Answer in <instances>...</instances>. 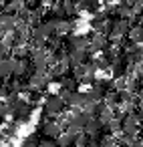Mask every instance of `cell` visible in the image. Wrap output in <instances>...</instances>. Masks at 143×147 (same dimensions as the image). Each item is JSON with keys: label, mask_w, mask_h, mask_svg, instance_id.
Masks as SVG:
<instances>
[{"label": "cell", "mask_w": 143, "mask_h": 147, "mask_svg": "<svg viewBox=\"0 0 143 147\" xmlns=\"http://www.w3.org/2000/svg\"><path fill=\"white\" fill-rule=\"evenodd\" d=\"M107 47V38L103 36V34H99V32H95L93 34V38H91V47H89V51L87 53H97V51H101V49H105Z\"/></svg>", "instance_id": "obj_4"}, {"label": "cell", "mask_w": 143, "mask_h": 147, "mask_svg": "<svg viewBox=\"0 0 143 147\" xmlns=\"http://www.w3.org/2000/svg\"><path fill=\"white\" fill-rule=\"evenodd\" d=\"M26 67H28L26 61H18V59H16V63H14V75H16V77L24 75V73H26Z\"/></svg>", "instance_id": "obj_12"}, {"label": "cell", "mask_w": 143, "mask_h": 147, "mask_svg": "<svg viewBox=\"0 0 143 147\" xmlns=\"http://www.w3.org/2000/svg\"><path fill=\"white\" fill-rule=\"evenodd\" d=\"M141 2H143V0H141Z\"/></svg>", "instance_id": "obj_20"}, {"label": "cell", "mask_w": 143, "mask_h": 147, "mask_svg": "<svg viewBox=\"0 0 143 147\" xmlns=\"http://www.w3.org/2000/svg\"><path fill=\"white\" fill-rule=\"evenodd\" d=\"M75 147H85V145H75Z\"/></svg>", "instance_id": "obj_19"}, {"label": "cell", "mask_w": 143, "mask_h": 147, "mask_svg": "<svg viewBox=\"0 0 143 147\" xmlns=\"http://www.w3.org/2000/svg\"><path fill=\"white\" fill-rule=\"evenodd\" d=\"M0 26H2V34H10L16 32L14 28L18 26V18L12 14H2V20H0Z\"/></svg>", "instance_id": "obj_2"}, {"label": "cell", "mask_w": 143, "mask_h": 147, "mask_svg": "<svg viewBox=\"0 0 143 147\" xmlns=\"http://www.w3.org/2000/svg\"><path fill=\"white\" fill-rule=\"evenodd\" d=\"M129 38H131V42H133V45L143 42V26H133V28H131V32H129Z\"/></svg>", "instance_id": "obj_10"}, {"label": "cell", "mask_w": 143, "mask_h": 147, "mask_svg": "<svg viewBox=\"0 0 143 147\" xmlns=\"http://www.w3.org/2000/svg\"><path fill=\"white\" fill-rule=\"evenodd\" d=\"M137 73H139V77L143 79V63H139V67H137Z\"/></svg>", "instance_id": "obj_17"}, {"label": "cell", "mask_w": 143, "mask_h": 147, "mask_svg": "<svg viewBox=\"0 0 143 147\" xmlns=\"http://www.w3.org/2000/svg\"><path fill=\"white\" fill-rule=\"evenodd\" d=\"M4 133H6V135L10 137V135H14V133H16V127H14V125H6V129H4Z\"/></svg>", "instance_id": "obj_14"}, {"label": "cell", "mask_w": 143, "mask_h": 147, "mask_svg": "<svg viewBox=\"0 0 143 147\" xmlns=\"http://www.w3.org/2000/svg\"><path fill=\"white\" fill-rule=\"evenodd\" d=\"M42 4H47V6H55V4H57V0H42Z\"/></svg>", "instance_id": "obj_16"}, {"label": "cell", "mask_w": 143, "mask_h": 147, "mask_svg": "<svg viewBox=\"0 0 143 147\" xmlns=\"http://www.w3.org/2000/svg\"><path fill=\"white\" fill-rule=\"evenodd\" d=\"M42 133L47 137H61V125L59 123H45L42 125Z\"/></svg>", "instance_id": "obj_9"}, {"label": "cell", "mask_w": 143, "mask_h": 147, "mask_svg": "<svg viewBox=\"0 0 143 147\" xmlns=\"http://www.w3.org/2000/svg\"><path fill=\"white\" fill-rule=\"evenodd\" d=\"M63 107H65V101L61 95H49L45 99V111L49 115H61L63 113Z\"/></svg>", "instance_id": "obj_1"}, {"label": "cell", "mask_w": 143, "mask_h": 147, "mask_svg": "<svg viewBox=\"0 0 143 147\" xmlns=\"http://www.w3.org/2000/svg\"><path fill=\"white\" fill-rule=\"evenodd\" d=\"M51 79H49V75L47 73H36L34 71V75L30 77V81H28V85L32 87V89H40V87H47V83H49Z\"/></svg>", "instance_id": "obj_5"}, {"label": "cell", "mask_w": 143, "mask_h": 147, "mask_svg": "<svg viewBox=\"0 0 143 147\" xmlns=\"http://www.w3.org/2000/svg\"><path fill=\"white\" fill-rule=\"evenodd\" d=\"M113 119H115V113H113V109H107V107H105V109L101 111V115H99V121L103 123V127L109 125Z\"/></svg>", "instance_id": "obj_11"}, {"label": "cell", "mask_w": 143, "mask_h": 147, "mask_svg": "<svg viewBox=\"0 0 143 147\" xmlns=\"http://www.w3.org/2000/svg\"><path fill=\"white\" fill-rule=\"evenodd\" d=\"M40 147H61L59 143H55V141H42L40 143Z\"/></svg>", "instance_id": "obj_15"}, {"label": "cell", "mask_w": 143, "mask_h": 147, "mask_svg": "<svg viewBox=\"0 0 143 147\" xmlns=\"http://www.w3.org/2000/svg\"><path fill=\"white\" fill-rule=\"evenodd\" d=\"M14 63H16V59H2V65H0L2 79H8L10 75H14Z\"/></svg>", "instance_id": "obj_7"}, {"label": "cell", "mask_w": 143, "mask_h": 147, "mask_svg": "<svg viewBox=\"0 0 143 147\" xmlns=\"http://www.w3.org/2000/svg\"><path fill=\"white\" fill-rule=\"evenodd\" d=\"M137 123H139V117L137 115H127L125 119H123V131H125V135H133L135 137V133H137Z\"/></svg>", "instance_id": "obj_3"}, {"label": "cell", "mask_w": 143, "mask_h": 147, "mask_svg": "<svg viewBox=\"0 0 143 147\" xmlns=\"http://www.w3.org/2000/svg\"><path fill=\"white\" fill-rule=\"evenodd\" d=\"M129 147H143V141H135V143H131Z\"/></svg>", "instance_id": "obj_18"}, {"label": "cell", "mask_w": 143, "mask_h": 147, "mask_svg": "<svg viewBox=\"0 0 143 147\" xmlns=\"http://www.w3.org/2000/svg\"><path fill=\"white\" fill-rule=\"evenodd\" d=\"M26 53H28V51H26V47H24V45H16V47H14V57H16V59L20 57V61H24Z\"/></svg>", "instance_id": "obj_13"}, {"label": "cell", "mask_w": 143, "mask_h": 147, "mask_svg": "<svg viewBox=\"0 0 143 147\" xmlns=\"http://www.w3.org/2000/svg\"><path fill=\"white\" fill-rule=\"evenodd\" d=\"M101 127H103V123H101L97 117H91V121H89V123H87V127H85V133H87L89 137H99Z\"/></svg>", "instance_id": "obj_6"}, {"label": "cell", "mask_w": 143, "mask_h": 147, "mask_svg": "<svg viewBox=\"0 0 143 147\" xmlns=\"http://www.w3.org/2000/svg\"><path fill=\"white\" fill-rule=\"evenodd\" d=\"M57 143H59L61 147H75V145H77V137L71 135L69 131H65V133H61V137L57 139Z\"/></svg>", "instance_id": "obj_8"}]
</instances>
